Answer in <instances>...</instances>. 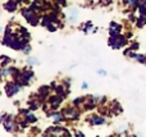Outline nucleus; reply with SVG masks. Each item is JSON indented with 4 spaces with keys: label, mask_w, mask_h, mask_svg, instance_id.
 <instances>
[{
    "label": "nucleus",
    "mask_w": 146,
    "mask_h": 137,
    "mask_svg": "<svg viewBox=\"0 0 146 137\" xmlns=\"http://www.w3.org/2000/svg\"><path fill=\"white\" fill-rule=\"evenodd\" d=\"M82 87H83V89H87V83H86V82H83V85H82Z\"/></svg>",
    "instance_id": "f257e3e1"
},
{
    "label": "nucleus",
    "mask_w": 146,
    "mask_h": 137,
    "mask_svg": "<svg viewBox=\"0 0 146 137\" xmlns=\"http://www.w3.org/2000/svg\"><path fill=\"white\" fill-rule=\"evenodd\" d=\"M99 73H100V74H105V71H101V69H100V71H99Z\"/></svg>",
    "instance_id": "f03ea898"
}]
</instances>
